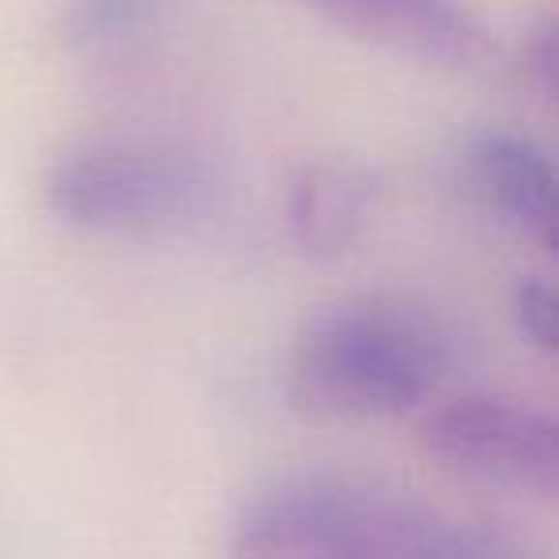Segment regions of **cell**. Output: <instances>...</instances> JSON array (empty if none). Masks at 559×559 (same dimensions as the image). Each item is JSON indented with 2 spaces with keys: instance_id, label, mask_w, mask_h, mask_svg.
<instances>
[{
  "instance_id": "1",
  "label": "cell",
  "mask_w": 559,
  "mask_h": 559,
  "mask_svg": "<svg viewBox=\"0 0 559 559\" xmlns=\"http://www.w3.org/2000/svg\"><path fill=\"white\" fill-rule=\"evenodd\" d=\"M230 559H502L449 513L345 479H284L234 518Z\"/></svg>"
},
{
  "instance_id": "2",
  "label": "cell",
  "mask_w": 559,
  "mask_h": 559,
  "mask_svg": "<svg viewBox=\"0 0 559 559\" xmlns=\"http://www.w3.org/2000/svg\"><path fill=\"white\" fill-rule=\"evenodd\" d=\"M449 368L441 330L406 304L357 299L307 322L288 357V399L311 418H399Z\"/></svg>"
},
{
  "instance_id": "3",
  "label": "cell",
  "mask_w": 559,
  "mask_h": 559,
  "mask_svg": "<svg viewBox=\"0 0 559 559\" xmlns=\"http://www.w3.org/2000/svg\"><path fill=\"white\" fill-rule=\"evenodd\" d=\"M211 185L180 150L150 139H93L66 150L43 180L47 211L85 234H154L203 207Z\"/></svg>"
},
{
  "instance_id": "4",
  "label": "cell",
  "mask_w": 559,
  "mask_h": 559,
  "mask_svg": "<svg viewBox=\"0 0 559 559\" xmlns=\"http://www.w3.org/2000/svg\"><path fill=\"white\" fill-rule=\"evenodd\" d=\"M421 449L449 472L495 487L551 495L559 479V426L525 399H452L421 421Z\"/></svg>"
},
{
  "instance_id": "5",
  "label": "cell",
  "mask_w": 559,
  "mask_h": 559,
  "mask_svg": "<svg viewBox=\"0 0 559 559\" xmlns=\"http://www.w3.org/2000/svg\"><path fill=\"white\" fill-rule=\"evenodd\" d=\"M456 188L495 223L540 249H556V169L521 134H472L456 150Z\"/></svg>"
},
{
  "instance_id": "6",
  "label": "cell",
  "mask_w": 559,
  "mask_h": 559,
  "mask_svg": "<svg viewBox=\"0 0 559 559\" xmlns=\"http://www.w3.org/2000/svg\"><path fill=\"white\" fill-rule=\"evenodd\" d=\"M357 39L426 66L464 70L487 58L490 35L464 0H307Z\"/></svg>"
},
{
  "instance_id": "7",
  "label": "cell",
  "mask_w": 559,
  "mask_h": 559,
  "mask_svg": "<svg viewBox=\"0 0 559 559\" xmlns=\"http://www.w3.org/2000/svg\"><path fill=\"white\" fill-rule=\"evenodd\" d=\"M380 203V177L357 157H314L292 177L284 223L307 261H337L365 238Z\"/></svg>"
},
{
  "instance_id": "8",
  "label": "cell",
  "mask_w": 559,
  "mask_h": 559,
  "mask_svg": "<svg viewBox=\"0 0 559 559\" xmlns=\"http://www.w3.org/2000/svg\"><path fill=\"white\" fill-rule=\"evenodd\" d=\"M162 0H62L55 16V35L62 47L96 55L139 35Z\"/></svg>"
},
{
  "instance_id": "9",
  "label": "cell",
  "mask_w": 559,
  "mask_h": 559,
  "mask_svg": "<svg viewBox=\"0 0 559 559\" xmlns=\"http://www.w3.org/2000/svg\"><path fill=\"white\" fill-rule=\"evenodd\" d=\"M513 322H518L521 337L544 357H551L559 345V314H556V292L548 280L525 276L513 292Z\"/></svg>"
},
{
  "instance_id": "10",
  "label": "cell",
  "mask_w": 559,
  "mask_h": 559,
  "mask_svg": "<svg viewBox=\"0 0 559 559\" xmlns=\"http://www.w3.org/2000/svg\"><path fill=\"white\" fill-rule=\"evenodd\" d=\"M525 70L540 93L556 88V20H544L525 43Z\"/></svg>"
}]
</instances>
